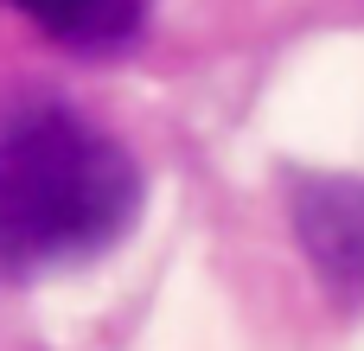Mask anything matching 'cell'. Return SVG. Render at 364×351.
Here are the masks:
<instances>
[{"label": "cell", "instance_id": "obj_2", "mask_svg": "<svg viewBox=\"0 0 364 351\" xmlns=\"http://www.w3.org/2000/svg\"><path fill=\"white\" fill-rule=\"evenodd\" d=\"M288 211H294V237H301L314 275L339 301H364V179L294 173Z\"/></svg>", "mask_w": 364, "mask_h": 351}, {"label": "cell", "instance_id": "obj_1", "mask_svg": "<svg viewBox=\"0 0 364 351\" xmlns=\"http://www.w3.org/2000/svg\"><path fill=\"white\" fill-rule=\"evenodd\" d=\"M134 153L64 96H0V281L96 262L141 217Z\"/></svg>", "mask_w": 364, "mask_h": 351}, {"label": "cell", "instance_id": "obj_3", "mask_svg": "<svg viewBox=\"0 0 364 351\" xmlns=\"http://www.w3.org/2000/svg\"><path fill=\"white\" fill-rule=\"evenodd\" d=\"M13 13H26L45 38L70 45V51H128L147 32V0H0Z\"/></svg>", "mask_w": 364, "mask_h": 351}]
</instances>
